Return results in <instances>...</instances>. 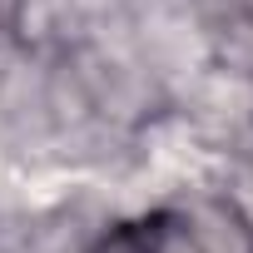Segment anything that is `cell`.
Segmentation results:
<instances>
[{
	"label": "cell",
	"mask_w": 253,
	"mask_h": 253,
	"mask_svg": "<svg viewBox=\"0 0 253 253\" xmlns=\"http://www.w3.org/2000/svg\"><path fill=\"white\" fill-rule=\"evenodd\" d=\"M89 253H253V218L233 199H179L104 228Z\"/></svg>",
	"instance_id": "obj_1"
}]
</instances>
